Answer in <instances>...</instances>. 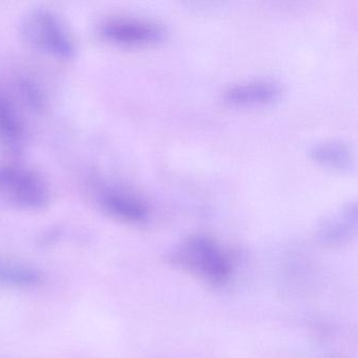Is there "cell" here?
Wrapping results in <instances>:
<instances>
[{
    "instance_id": "cell-3",
    "label": "cell",
    "mask_w": 358,
    "mask_h": 358,
    "mask_svg": "<svg viewBox=\"0 0 358 358\" xmlns=\"http://www.w3.org/2000/svg\"><path fill=\"white\" fill-rule=\"evenodd\" d=\"M98 33L112 45L139 47L163 41L167 29L156 20L118 16L104 20L98 27Z\"/></svg>"
},
{
    "instance_id": "cell-5",
    "label": "cell",
    "mask_w": 358,
    "mask_h": 358,
    "mask_svg": "<svg viewBox=\"0 0 358 358\" xmlns=\"http://www.w3.org/2000/svg\"><path fill=\"white\" fill-rule=\"evenodd\" d=\"M98 202L108 215L129 223L145 221L150 213L143 200L121 188L108 187L102 190Z\"/></svg>"
},
{
    "instance_id": "cell-10",
    "label": "cell",
    "mask_w": 358,
    "mask_h": 358,
    "mask_svg": "<svg viewBox=\"0 0 358 358\" xmlns=\"http://www.w3.org/2000/svg\"><path fill=\"white\" fill-rule=\"evenodd\" d=\"M41 280H43V275L36 269L0 262V284L28 288V287L36 286Z\"/></svg>"
},
{
    "instance_id": "cell-4",
    "label": "cell",
    "mask_w": 358,
    "mask_h": 358,
    "mask_svg": "<svg viewBox=\"0 0 358 358\" xmlns=\"http://www.w3.org/2000/svg\"><path fill=\"white\" fill-rule=\"evenodd\" d=\"M173 257L213 284H223L229 274L227 259L215 242L205 236L190 238Z\"/></svg>"
},
{
    "instance_id": "cell-9",
    "label": "cell",
    "mask_w": 358,
    "mask_h": 358,
    "mask_svg": "<svg viewBox=\"0 0 358 358\" xmlns=\"http://www.w3.org/2000/svg\"><path fill=\"white\" fill-rule=\"evenodd\" d=\"M357 223V205L347 203L336 213L324 220L320 226V236L327 240H341L352 234Z\"/></svg>"
},
{
    "instance_id": "cell-8",
    "label": "cell",
    "mask_w": 358,
    "mask_h": 358,
    "mask_svg": "<svg viewBox=\"0 0 358 358\" xmlns=\"http://www.w3.org/2000/svg\"><path fill=\"white\" fill-rule=\"evenodd\" d=\"M24 131L15 108L0 96V143L17 152L24 143Z\"/></svg>"
},
{
    "instance_id": "cell-7",
    "label": "cell",
    "mask_w": 358,
    "mask_h": 358,
    "mask_svg": "<svg viewBox=\"0 0 358 358\" xmlns=\"http://www.w3.org/2000/svg\"><path fill=\"white\" fill-rule=\"evenodd\" d=\"M313 160L337 169H350L353 167L355 158L353 150L347 143L338 140H324L314 143L309 150Z\"/></svg>"
},
{
    "instance_id": "cell-6",
    "label": "cell",
    "mask_w": 358,
    "mask_h": 358,
    "mask_svg": "<svg viewBox=\"0 0 358 358\" xmlns=\"http://www.w3.org/2000/svg\"><path fill=\"white\" fill-rule=\"evenodd\" d=\"M282 85L272 79H259L231 85L224 92V100L234 106L269 103L282 95Z\"/></svg>"
},
{
    "instance_id": "cell-2",
    "label": "cell",
    "mask_w": 358,
    "mask_h": 358,
    "mask_svg": "<svg viewBox=\"0 0 358 358\" xmlns=\"http://www.w3.org/2000/svg\"><path fill=\"white\" fill-rule=\"evenodd\" d=\"M51 190L41 173L20 164H0V207L34 211L47 208Z\"/></svg>"
},
{
    "instance_id": "cell-1",
    "label": "cell",
    "mask_w": 358,
    "mask_h": 358,
    "mask_svg": "<svg viewBox=\"0 0 358 358\" xmlns=\"http://www.w3.org/2000/svg\"><path fill=\"white\" fill-rule=\"evenodd\" d=\"M24 43L38 53L58 60L75 57L76 47L64 20L49 9L29 11L20 22Z\"/></svg>"
}]
</instances>
